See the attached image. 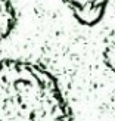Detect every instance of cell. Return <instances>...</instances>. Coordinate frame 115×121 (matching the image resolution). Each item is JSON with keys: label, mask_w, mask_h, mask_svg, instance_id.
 <instances>
[{"label": "cell", "mask_w": 115, "mask_h": 121, "mask_svg": "<svg viewBox=\"0 0 115 121\" xmlns=\"http://www.w3.org/2000/svg\"><path fill=\"white\" fill-rule=\"evenodd\" d=\"M56 78L37 64L0 62V121H71Z\"/></svg>", "instance_id": "cell-1"}, {"label": "cell", "mask_w": 115, "mask_h": 121, "mask_svg": "<svg viewBox=\"0 0 115 121\" xmlns=\"http://www.w3.org/2000/svg\"><path fill=\"white\" fill-rule=\"evenodd\" d=\"M16 25V10L10 0H0V41L4 40Z\"/></svg>", "instance_id": "cell-2"}]
</instances>
